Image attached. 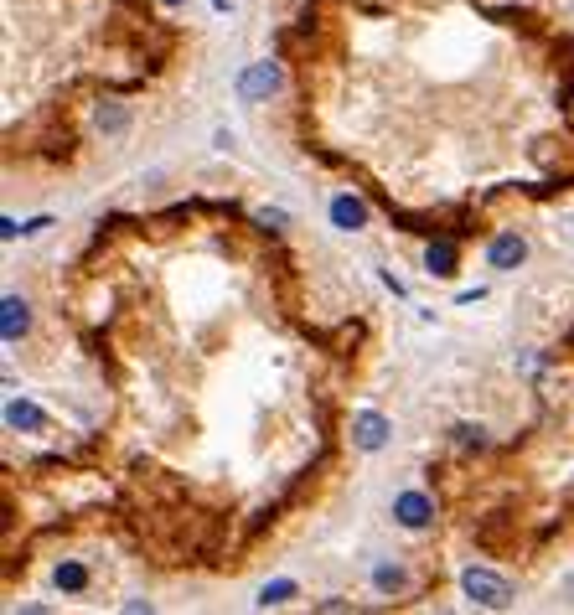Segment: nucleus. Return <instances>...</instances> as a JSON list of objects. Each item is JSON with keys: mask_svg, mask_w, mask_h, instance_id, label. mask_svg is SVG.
I'll return each mask as SVG.
<instances>
[{"mask_svg": "<svg viewBox=\"0 0 574 615\" xmlns=\"http://www.w3.org/2000/svg\"><path fill=\"white\" fill-rule=\"evenodd\" d=\"M161 6H181V0H161Z\"/></svg>", "mask_w": 574, "mask_h": 615, "instance_id": "4468645a", "label": "nucleus"}, {"mask_svg": "<svg viewBox=\"0 0 574 615\" xmlns=\"http://www.w3.org/2000/svg\"><path fill=\"white\" fill-rule=\"evenodd\" d=\"M425 264H430V274H456V243H430Z\"/></svg>", "mask_w": 574, "mask_h": 615, "instance_id": "1a4fd4ad", "label": "nucleus"}, {"mask_svg": "<svg viewBox=\"0 0 574 615\" xmlns=\"http://www.w3.org/2000/svg\"><path fill=\"white\" fill-rule=\"evenodd\" d=\"M456 440H461V445H481V429H471V424H461V429H456Z\"/></svg>", "mask_w": 574, "mask_h": 615, "instance_id": "ddd939ff", "label": "nucleus"}, {"mask_svg": "<svg viewBox=\"0 0 574 615\" xmlns=\"http://www.w3.org/2000/svg\"><path fill=\"white\" fill-rule=\"evenodd\" d=\"M373 584H378L383 595H399V590H404V569H399V564H378V569H373Z\"/></svg>", "mask_w": 574, "mask_h": 615, "instance_id": "9d476101", "label": "nucleus"}, {"mask_svg": "<svg viewBox=\"0 0 574 615\" xmlns=\"http://www.w3.org/2000/svg\"><path fill=\"white\" fill-rule=\"evenodd\" d=\"M461 590H466V600L487 605V610H507L512 605V584L502 574H492V569H466Z\"/></svg>", "mask_w": 574, "mask_h": 615, "instance_id": "f257e3e1", "label": "nucleus"}, {"mask_svg": "<svg viewBox=\"0 0 574 615\" xmlns=\"http://www.w3.org/2000/svg\"><path fill=\"white\" fill-rule=\"evenodd\" d=\"M394 517L404 522V528H430L435 507H430V497H425V491H404V497L394 502Z\"/></svg>", "mask_w": 574, "mask_h": 615, "instance_id": "20e7f679", "label": "nucleus"}, {"mask_svg": "<svg viewBox=\"0 0 574 615\" xmlns=\"http://www.w3.org/2000/svg\"><path fill=\"white\" fill-rule=\"evenodd\" d=\"M523 259H528V243H523L518 233L492 238V249H487V264H492V269H518Z\"/></svg>", "mask_w": 574, "mask_h": 615, "instance_id": "39448f33", "label": "nucleus"}, {"mask_svg": "<svg viewBox=\"0 0 574 615\" xmlns=\"http://www.w3.org/2000/svg\"><path fill=\"white\" fill-rule=\"evenodd\" d=\"M83 584H88L83 564H57V590H83Z\"/></svg>", "mask_w": 574, "mask_h": 615, "instance_id": "f8f14e48", "label": "nucleus"}, {"mask_svg": "<svg viewBox=\"0 0 574 615\" xmlns=\"http://www.w3.org/2000/svg\"><path fill=\"white\" fill-rule=\"evenodd\" d=\"M6 424H11V429H42L47 414H42L37 404H26V398H11V404H6Z\"/></svg>", "mask_w": 574, "mask_h": 615, "instance_id": "6e6552de", "label": "nucleus"}, {"mask_svg": "<svg viewBox=\"0 0 574 615\" xmlns=\"http://www.w3.org/2000/svg\"><path fill=\"white\" fill-rule=\"evenodd\" d=\"M352 440H357V450H383L388 419H383V414H357V419H352Z\"/></svg>", "mask_w": 574, "mask_h": 615, "instance_id": "423d86ee", "label": "nucleus"}, {"mask_svg": "<svg viewBox=\"0 0 574 615\" xmlns=\"http://www.w3.org/2000/svg\"><path fill=\"white\" fill-rule=\"evenodd\" d=\"M295 595V579H275V584H264V590H259V605L269 610V605H285Z\"/></svg>", "mask_w": 574, "mask_h": 615, "instance_id": "9b49d317", "label": "nucleus"}, {"mask_svg": "<svg viewBox=\"0 0 574 615\" xmlns=\"http://www.w3.org/2000/svg\"><path fill=\"white\" fill-rule=\"evenodd\" d=\"M280 88V63H254V68H244V78H238V99H269Z\"/></svg>", "mask_w": 574, "mask_h": 615, "instance_id": "f03ea898", "label": "nucleus"}, {"mask_svg": "<svg viewBox=\"0 0 574 615\" xmlns=\"http://www.w3.org/2000/svg\"><path fill=\"white\" fill-rule=\"evenodd\" d=\"M26 326H32L26 300H21V295H6V300H0V336H6V342H21Z\"/></svg>", "mask_w": 574, "mask_h": 615, "instance_id": "7ed1b4c3", "label": "nucleus"}, {"mask_svg": "<svg viewBox=\"0 0 574 615\" xmlns=\"http://www.w3.org/2000/svg\"><path fill=\"white\" fill-rule=\"evenodd\" d=\"M331 223L347 228V233H357L362 223H368V207H362L357 197H337V202H331Z\"/></svg>", "mask_w": 574, "mask_h": 615, "instance_id": "0eeeda50", "label": "nucleus"}]
</instances>
